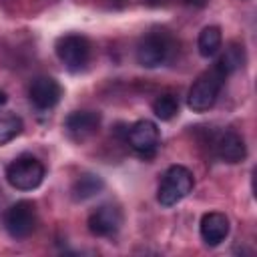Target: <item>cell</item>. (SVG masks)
<instances>
[{"label":"cell","instance_id":"obj_1","mask_svg":"<svg viewBox=\"0 0 257 257\" xmlns=\"http://www.w3.org/2000/svg\"><path fill=\"white\" fill-rule=\"evenodd\" d=\"M227 74L217 66L213 64L211 68H207L195 82L193 86L189 88V96H187V104L191 110L195 112H205L209 110L215 102H217V96L223 88V82H225Z\"/></svg>","mask_w":257,"mask_h":257},{"label":"cell","instance_id":"obj_2","mask_svg":"<svg viewBox=\"0 0 257 257\" xmlns=\"http://www.w3.org/2000/svg\"><path fill=\"white\" fill-rule=\"evenodd\" d=\"M195 187L193 173L183 165H173L165 171L161 185L157 189V201L163 207H173L181 203Z\"/></svg>","mask_w":257,"mask_h":257},{"label":"cell","instance_id":"obj_3","mask_svg":"<svg viewBox=\"0 0 257 257\" xmlns=\"http://www.w3.org/2000/svg\"><path fill=\"white\" fill-rule=\"evenodd\" d=\"M173 38L165 30H153L137 44V62L145 68H157L171 58Z\"/></svg>","mask_w":257,"mask_h":257},{"label":"cell","instance_id":"obj_4","mask_svg":"<svg viewBox=\"0 0 257 257\" xmlns=\"http://www.w3.org/2000/svg\"><path fill=\"white\" fill-rule=\"evenodd\" d=\"M44 175V165L32 155H22L6 167V181L18 191H32L40 187Z\"/></svg>","mask_w":257,"mask_h":257},{"label":"cell","instance_id":"obj_5","mask_svg":"<svg viewBox=\"0 0 257 257\" xmlns=\"http://www.w3.org/2000/svg\"><path fill=\"white\" fill-rule=\"evenodd\" d=\"M56 56L70 72H80L90 60V42L82 34H64L56 40Z\"/></svg>","mask_w":257,"mask_h":257},{"label":"cell","instance_id":"obj_6","mask_svg":"<svg viewBox=\"0 0 257 257\" xmlns=\"http://www.w3.org/2000/svg\"><path fill=\"white\" fill-rule=\"evenodd\" d=\"M4 229L12 239H26L36 229V207L32 201H18L4 213Z\"/></svg>","mask_w":257,"mask_h":257},{"label":"cell","instance_id":"obj_7","mask_svg":"<svg viewBox=\"0 0 257 257\" xmlns=\"http://www.w3.org/2000/svg\"><path fill=\"white\" fill-rule=\"evenodd\" d=\"M126 143L128 147L143 159H151L157 155L159 151V145H161V133H159V126L149 120V118H143V120H137L135 124H131L126 128Z\"/></svg>","mask_w":257,"mask_h":257},{"label":"cell","instance_id":"obj_8","mask_svg":"<svg viewBox=\"0 0 257 257\" xmlns=\"http://www.w3.org/2000/svg\"><path fill=\"white\" fill-rule=\"evenodd\" d=\"M122 225V213L116 205L104 203L88 215V229L96 237H110Z\"/></svg>","mask_w":257,"mask_h":257},{"label":"cell","instance_id":"obj_9","mask_svg":"<svg viewBox=\"0 0 257 257\" xmlns=\"http://www.w3.org/2000/svg\"><path fill=\"white\" fill-rule=\"evenodd\" d=\"M28 96H30V102L38 110H50L58 104V100L62 96V88H60L58 80H54L52 76H36L30 82Z\"/></svg>","mask_w":257,"mask_h":257},{"label":"cell","instance_id":"obj_10","mask_svg":"<svg viewBox=\"0 0 257 257\" xmlns=\"http://www.w3.org/2000/svg\"><path fill=\"white\" fill-rule=\"evenodd\" d=\"M100 126V114L96 110H74L66 116L64 128L74 141L90 139Z\"/></svg>","mask_w":257,"mask_h":257},{"label":"cell","instance_id":"obj_11","mask_svg":"<svg viewBox=\"0 0 257 257\" xmlns=\"http://www.w3.org/2000/svg\"><path fill=\"white\" fill-rule=\"evenodd\" d=\"M229 217L225 213H219V211H211V213H205L203 219H201V225H199V231H201V239L209 245V247H217L221 245L227 235H229Z\"/></svg>","mask_w":257,"mask_h":257},{"label":"cell","instance_id":"obj_12","mask_svg":"<svg viewBox=\"0 0 257 257\" xmlns=\"http://www.w3.org/2000/svg\"><path fill=\"white\" fill-rule=\"evenodd\" d=\"M215 153H217V157L221 161L233 165V163H241L247 157V147H245V141H243V137L239 133L225 131L215 141Z\"/></svg>","mask_w":257,"mask_h":257},{"label":"cell","instance_id":"obj_13","mask_svg":"<svg viewBox=\"0 0 257 257\" xmlns=\"http://www.w3.org/2000/svg\"><path fill=\"white\" fill-rule=\"evenodd\" d=\"M104 189V181L102 177L94 175V173H82L74 185H72V199L74 201H88L92 197H96L100 191Z\"/></svg>","mask_w":257,"mask_h":257},{"label":"cell","instance_id":"obj_14","mask_svg":"<svg viewBox=\"0 0 257 257\" xmlns=\"http://www.w3.org/2000/svg\"><path fill=\"white\" fill-rule=\"evenodd\" d=\"M221 44H223V34H221L219 26H205L199 32L197 48L203 58H213L221 50Z\"/></svg>","mask_w":257,"mask_h":257},{"label":"cell","instance_id":"obj_15","mask_svg":"<svg viewBox=\"0 0 257 257\" xmlns=\"http://www.w3.org/2000/svg\"><path fill=\"white\" fill-rule=\"evenodd\" d=\"M215 64H217L227 76H229L231 72L239 70V68L245 64V48H243V44H237V42L227 44L225 52L221 54V58H219Z\"/></svg>","mask_w":257,"mask_h":257},{"label":"cell","instance_id":"obj_16","mask_svg":"<svg viewBox=\"0 0 257 257\" xmlns=\"http://www.w3.org/2000/svg\"><path fill=\"white\" fill-rule=\"evenodd\" d=\"M153 112L161 120H171L179 114V100L173 94H161L153 102Z\"/></svg>","mask_w":257,"mask_h":257},{"label":"cell","instance_id":"obj_17","mask_svg":"<svg viewBox=\"0 0 257 257\" xmlns=\"http://www.w3.org/2000/svg\"><path fill=\"white\" fill-rule=\"evenodd\" d=\"M24 128V122L16 114H4L0 116V145H6L14 141Z\"/></svg>","mask_w":257,"mask_h":257},{"label":"cell","instance_id":"obj_18","mask_svg":"<svg viewBox=\"0 0 257 257\" xmlns=\"http://www.w3.org/2000/svg\"><path fill=\"white\" fill-rule=\"evenodd\" d=\"M6 100H8L6 92H4V90H0V106H4V104H6Z\"/></svg>","mask_w":257,"mask_h":257},{"label":"cell","instance_id":"obj_19","mask_svg":"<svg viewBox=\"0 0 257 257\" xmlns=\"http://www.w3.org/2000/svg\"><path fill=\"white\" fill-rule=\"evenodd\" d=\"M185 4H203V0H183Z\"/></svg>","mask_w":257,"mask_h":257}]
</instances>
